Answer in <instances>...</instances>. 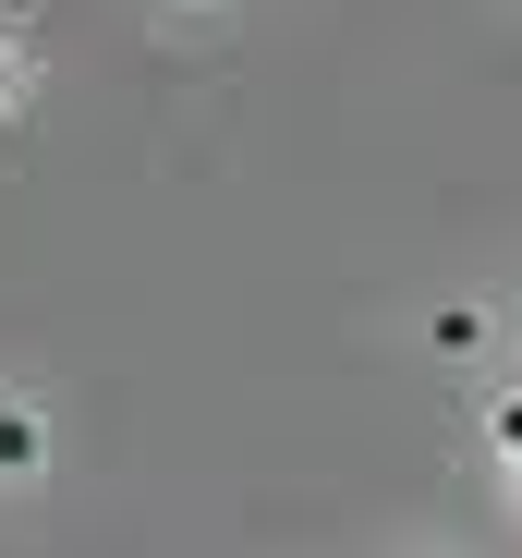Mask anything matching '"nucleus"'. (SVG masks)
I'll return each mask as SVG.
<instances>
[{
    "label": "nucleus",
    "mask_w": 522,
    "mask_h": 558,
    "mask_svg": "<svg viewBox=\"0 0 522 558\" xmlns=\"http://www.w3.org/2000/svg\"><path fill=\"white\" fill-rule=\"evenodd\" d=\"M498 449H510V461H522V401H510V413H498Z\"/></svg>",
    "instance_id": "nucleus-2"
},
{
    "label": "nucleus",
    "mask_w": 522,
    "mask_h": 558,
    "mask_svg": "<svg viewBox=\"0 0 522 558\" xmlns=\"http://www.w3.org/2000/svg\"><path fill=\"white\" fill-rule=\"evenodd\" d=\"M13 461H37V425H25V413H0V474H13Z\"/></svg>",
    "instance_id": "nucleus-1"
}]
</instances>
